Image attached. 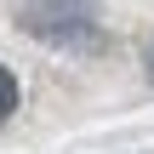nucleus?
<instances>
[{
  "label": "nucleus",
  "mask_w": 154,
  "mask_h": 154,
  "mask_svg": "<svg viewBox=\"0 0 154 154\" xmlns=\"http://www.w3.org/2000/svg\"><path fill=\"white\" fill-rule=\"evenodd\" d=\"M149 74H154V46H149Z\"/></svg>",
  "instance_id": "2"
},
{
  "label": "nucleus",
  "mask_w": 154,
  "mask_h": 154,
  "mask_svg": "<svg viewBox=\"0 0 154 154\" xmlns=\"http://www.w3.org/2000/svg\"><path fill=\"white\" fill-rule=\"evenodd\" d=\"M17 109V80H11V69H0V120Z\"/></svg>",
  "instance_id": "1"
}]
</instances>
